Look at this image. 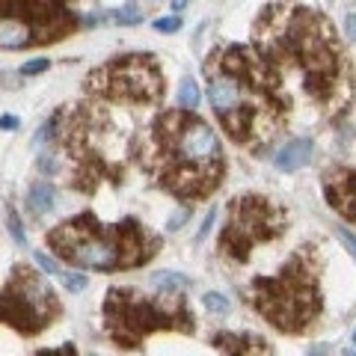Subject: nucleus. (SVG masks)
Masks as SVG:
<instances>
[{
	"label": "nucleus",
	"mask_w": 356,
	"mask_h": 356,
	"mask_svg": "<svg viewBox=\"0 0 356 356\" xmlns=\"http://www.w3.org/2000/svg\"><path fill=\"white\" fill-rule=\"evenodd\" d=\"M217 250L232 261H247L259 243L276 241L288 229V211L261 193H243L229 202Z\"/></svg>",
	"instance_id": "nucleus-11"
},
{
	"label": "nucleus",
	"mask_w": 356,
	"mask_h": 356,
	"mask_svg": "<svg viewBox=\"0 0 356 356\" xmlns=\"http://www.w3.org/2000/svg\"><path fill=\"white\" fill-rule=\"evenodd\" d=\"M202 303H205V309H211V312H217V315H226V312L232 309V303H229V297H222L220 291H208V294H202Z\"/></svg>",
	"instance_id": "nucleus-19"
},
{
	"label": "nucleus",
	"mask_w": 356,
	"mask_h": 356,
	"mask_svg": "<svg viewBox=\"0 0 356 356\" xmlns=\"http://www.w3.org/2000/svg\"><path fill=\"white\" fill-rule=\"evenodd\" d=\"M113 21H116V24H140L143 15L137 13V3H134V0H128V3L113 15Z\"/></svg>",
	"instance_id": "nucleus-22"
},
{
	"label": "nucleus",
	"mask_w": 356,
	"mask_h": 356,
	"mask_svg": "<svg viewBox=\"0 0 356 356\" xmlns=\"http://www.w3.org/2000/svg\"><path fill=\"white\" fill-rule=\"evenodd\" d=\"M152 282L158 285V288H166V291H178V288H187L191 285V280L181 273H172V270H158V273H152Z\"/></svg>",
	"instance_id": "nucleus-16"
},
{
	"label": "nucleus",
	"mask_w": 356,
	"mask_h": 356,
	"mask_svg": "<svg viewBox=\"0 0 356 356\" xmlns=\"http://www.w3.org/2000/svg\"><path fill=\"white\" fill-rule=\"evenodd\" d=\"M143 170L175 199H208L226 175V154L220 137L193 110H166L149 125L137 149Z\"/></svg>",
	"instance_id": "nucleus-3"
},
{
	"label": "nucleus",
	"mask_w": 356,
	"mask_h": 356,
	"mask_svg": "<svg viewBox=\"0 0 356 356\" xmlns=\"http://www.w3.org/2000/svg\"><path fill=\"white\" fill-rule=\"evenodd\" d=\"M48 247L74 267L113 273L149 264L161 252V235L134 217L107 226L92 211H83L48 232Z\"/></svg>",
	"instance_id": "nucleus-4"
},
{
	"label": "nucleus",
	"mask_w": 356,
	"mask_h": 356,
	"mask_svg": "<svg viewBox=\"0 0 356 356\" xmlns=\"http://www.w3.org/2000/svg\"><path fill=\"white\" fill-rule=\"evenodd\" d=\"M252 48L261 51L276 69L294 65L303 77V89L318 107L348 110L353 102V74L336 27L327 15L309 6L282 13L267 6L255 21Z\"/></svg>",
	"instance_id": "nucleus-2"
},
{
	"label": "nucleus",
	"mask_w": 356,
	"mask_h": 356,
	"mask_svg": "<svg viewBox=\"0 0 356 356\" xmlns=\"http://www.w3.org/2000/svg\"><path fill=\"white\" fill-rule=\"evenodd\" d=\"M6 222H9V232H13V238L18 247H27V238H24V226H21V217H18V211L9 205L6 208Z\"/></svg>",
	"instance_id": "nucleus-18"
},
{
	"label": "nucleus",
	"mask_w": 356,
	"mask_h": 356,
	"mask_svg": "<svg viewBox=\"0 0 356 356\" xmlns=\"http://www.w3.org/2000/svg\"><path fill=\"white\" fill-rule=\"evenodd\" d=\"M341 356H356V353H353V350H344V353H341Z\"/></svg>",
	"instance_id": "nucleus-33"
},
{
	"label": "nucleus",
	"mask_w": 356,
	"mask_h": 356,
	"mask_svg": "<svg viewBox=\"0 0 356 356\" xmlns=\"http://www.w3.org/2000/svg\"><path fill=\"white\" fill-rule=\"evenodd\" d=\"M178 27H181V18L172 15V18H158L154 21V30H161V33H175Z\"/></svg>",
	"instance_id": "nucleus-24"
},
{
	"label": "nucleus",
	"mask_w": 356,
	"mask_h": 356,
	"mask_svg": "<svg viewBox=\"0 0 356 356\" xmlns=\"http://www.w3.org/2000/svg\"><path fill=\"white\" fill-rule=\"evenodd\" d=\"M104 330L110 341L122 350L140 348L152 332L175 330L193 336L196 321L187 300L178 291H163L158 297H143L134 288H110L104 294Z\"/></svg>",
	"instance_id": "nucleus-6"
},
{
	"label": "nucleus",
	"mask_w": 356,
	"mask_h": 356,
	"mask_svg": "<svg viewBox=\"0 0 356 356\" xmlns=\"http://www.w3.org/2000/svg\"><path fill=\"white\" fill-rule=\"evenodd\" d=\"M324 196L332 211L356 222V170L353 166H336L324 175Z\"/></svg>",
	"instance_id": "nucleus-12"
},
{
	"label": "nucleus",
	"mask_w": 356,
	"mask_h": 356,
	"mask_svg": "<svg viewBox=\"0 0 356 356\" xmlns=\"http://www.w3.org/2000/svg\"><path fill=\"white\" fill-rule=\"evenodd\" d=\"M211 341L226 356H273L267 339L255 336V332H217Z\"/></svg>",
	"instance_id": "nucleus-13"
},
{
	"label": "nucleus",
	"mask_w": 356,
	"mask_h": 356,
	"mask_svg": "<svg viewBox=\"0 0 356 356\" xmlns=\"http://www.w3.org/2000/svg\"><path fill=\"white\" fill-rule=\"evenodd\" d=\"M187 3H191V0H172V9H175V13H181Z\"/></svg>",
	"instance_id": "nucleus-32"
},
{
	"label": "nucleus",
	"mask_w": 356,
	"mask_h": 356,
	"mask_svg": "<svg viewBox=\"0 0 356 356\" xmlns=\"http://www.w3.org/2000/svg\"><path fill=\"white\" fill-rule=\"evenodd\" d=\"M199 104V86L193 77H184L181 86H178V107L181 110H193Z\"/></svg>",
	"instance_id": "nucleus-17"
},
{
	"label": "nucleus",
	"mask_w": 356,
	"mask_h": 356,
	"mask_svg": "<svg viewBox=\"0 0 356 356\" xmlns=\"http://www.w3.org/2000/svg\"><path fill=\"white\" fill-rule=\"evenodd\" d=\"M187 217H191V208H181V211H175V214L166 220V229L175 232V229H181V222H187Z\"/></svg>",
	"instance_id": "nucleus-28"
},
{
	"label": "nucleus",
	"mask_w": 356,
	"mask_h": 356,
	"mask_svg": "<svg viewBox=\"0 0 356 356\" xmlns=\"http://www.w3.org/2000/svg\"><path fill=\"white\" fill-rule=\"evenodd\" d=\"M57 122H60V113H54L44 125L33 134V146H42V143H48V140H54V134H57Z\"/></svg>",
	"instance_id": "nucleus-21"
},
{
	"label": "nucleus",
	"mask_w": 356,
	"mask_h": 356,
	"mask_svg": "<svg viewBox=\"0 0 356 356\" xmlns=\"http://www.w3.org/2000/svg\"><path fill=\"white\" fill-rule=\"evenodd\" d=\"M247 303L285 336L309 332L324 312L318 252L303 247L291 252V259L280 267V273L255 276L247 288Z\"/></svg>",
	"instance_id": "nucleus-5"
},
{
	"label": "nucleus",
	"mask_w": 356,
	"mask_h": 356,
	"mask_svg": "<svg viewBox=\"0 0 356 356\" xmlns=\"http://www.w3.org/2000/svg\"><path fill=\"white\" fill-rule=\"evenodd\" d=\"M57 276H60V282L69 288V291H86V285H89L86 276L83 273H74V270H60Z\"/></svg>",
	"instance_id": "nucleus-20"
},
{
	"label": "nucleus",
	"mask_w": 356,
	"mask_h": 356,
	"mask_svg": "<svg viewBox=\"0 0 356 356\" xmlns=\"http://www.w3.org/2000/svg\"><path fill=\"white\" fill-rule=\"evenodd\" d=\"M63 315L57 291L33 270L30 264H15L0 288V324L13 327L18 336H39Z\"/></svg>",
	"instance_id": "nucleus-9"
},
{
	"label": "nucleus",
	"mask_w": 356,
	"mask_h": 356,
	"mask_svg": "<svg viewBox=\"0 0 356 356\" xmlns=\"http://www.w3.org/2000/svg\"><path fill=\"white\" fill-rule=\"evenodd\" d=\"M54 137L74 163L72 187L77 191L95 193L104 181L122 178V161L107 146V137H113V125L98 107L77 104L72 113H60Z\"/></svg>",
	"instance_id": "nucleus-7"
},
{
	"label": "nucleus",
	"mask_w": 356,
	"mask_h": 356,
	"mask_svg": "<svg viewBox=\"0 0 356 356\" xmlns=\"http://www.w3.org/2000/svg\"><path fill=\"white\" fill-rule=\"evenodd\" d=\"M214 217H217V211H214V208H211V211H208V214H205V222H202V226H199V232H196V238H193L196 243H202V241L208 238V232H211V226H214Z\"/></svg>",
	"instance_id": "nucleus-25"
},
{
	"label": "nucleus",
	"mask_w": 356,
	"mask_h": 356,
	"mask_svg": "<svg viewBox=\"0 0 356 356\" xmlns=\"http://www.w3.org/2000/svg\"><path fill=\"white\" fill-rule=\"evenodd\" d=\"M36 264L42 267L44 273H51V276H57V273H60V264L54 261V259H48V255H44V252H36Z\"/></svg>",
	"instance_id": "nucleus-26"
},
{
	"label": "nucleus",
	"mask_w": 356,
	"mask_h": 356,
	"mask_svg": "<svg viewBox=\"0 0 356 356\" xmlns=\"http://www.w3.org/2000/svg\"><path fill=\"white\" fill-rule=\"evenodd\" d=\"M336 238L344 243V247H348V252L356 259V235H353V232H348L344 226H339V229H336Z\"/></svg>",
	"instance_id": "nucleus-23"
},
{
	"label": "nucleus",
	"mask_w": 356,
	"mask_h": 356,
	"mask_svg": "<svg viewBox=\"0 0 356 356\" xmlns=\"http://www.w3.org/2000/svg\"><path fill=\"white\" fill-rule=\"evenodd\" d=\"M86 92L113 104H161L166 92L163 72L152 54H125L98 65L86 77Z\"/></svg>",
	"instance_id": "nucleus-10"
},
{
	"label": "nucleus",
	"mask_w": 356,
	"mask_h": 356,
	"mask_svg": "<svg viewBox=\"0 0 356 356\" xmlns=\"http://www.w3.org/2000/svg\"><path fill=\"white\" fill-rule=\"evenodd\" d=\"M18 125H21V119H18V116H9V113H6V116H0V128H3V131H9V128L15 131Z\"/></svg>",
	"instance_id": "nucleus-30"
},
{
	"label": "nucleus",
	"mask_w": 356,
	"mask_h": 356,
	"mask_svg": "<svg viewBox=\"0 0 356 356\" xmlns=\"http://www.w3.org/2000/svg\"><path fill=\"white\" fill-rule=\"evenodd\" d=\"M48 65H51V63L42 60V57H39V60H30V63L21 65V74H42L44 69H48Z\"/></svg>",
	"instance_id": "nucleus-27"
},
{
	"label": "nucleus",
	"mask_w": 356,
	"mask_h": 356,
	"mask_svg": "<svg viewBox=\"0 0 356 356\" xmlns=\"http://www.w3.org/2000/svg\"><path fill=\"white\" fill-rule=\"evenodd\" d=\"M36 356H77V350H74V344H63L57 350H39Z\"/></svg>",
	"instance_id": "nucleus-29"
},
{
	"label": "nucleus",
	"mask_w": 356,
	"mask_h": 356,
	"mask_svg": "<svg viewBox=\"0 0 356 356\" xmlns=\"http://www.w3.org/2000/svg\"><path fill=\"white\" fill-rule=\"evenodd\" d=\"M344 33H348V36L356 42V15H348V18H344Z\"/></svg>",
	"instance_id": "nucleus-31"
},
{
	"label": "nucleus",
	"mask_w": 356,
	"mask_h": 356,
	"mask_svg": "<svg viewBox=\"0 0 356 356\" xmlns=\"http://www.w3.org/2000/svg\"><path fill=\"white\" fill-rule=\"evenodd\" d=\"M202 74L211 107L232 143L261 152L276 134H282L294 102L285 86V72L261 51L252 44L217 48L202 63Z\"/></svg>",
	"instance_id": "nucleus-1"
},
{
	"label": "nucleus",
	"mask_w": 356,
	"mask_h": 356,
	"mask_svg": "<svg viewBox=\"0 0 356 356\" xmlns=\"http://www.w3.org/2000/svg\"><path fill=\"white\" fill-rule=\"evenodd\" d=\"M353 341H356V332H353Z\"/></svg>",
	"instance_id": "nucleus-34"
},
{
	"label": "nucleus",
	"mask_w": 356,
	"mask_h": 356,
	"mask_svg": "<svg viewBox=\"0 0 356 356\" xmlns=\"http://www.w3.org/2000/svg\"><path fill=\"white\" fill-rule=\"evenodd\" d=\"M54 202H57V191H54V184L48 181H33L30 191H27V208L33 217H42L48 214V211L54 208Z\"/></svg>",
	"instance_id": "nucleus-15"
},
{
	"label": "nucleus",
	"mask_w": 356,
	"mask_h": 356,
	"mask_svg": "<svg viewBox=\"0 0 356 356\" xmlns=\"http://www.w3.org/2000/svg\"><path fill=\"white\" fill-rule=\"evenodd\" d=\"M312 154H315L312 140L309 137H294L273 154V163H276V170H282V172H297V170H303V166H309Z\"/></svg>",
	"instance_id": "nucleus-14"
},
{
	"label": "nucleus",
	"mask_w": 356,
	"mask_h": 356,
	"mask_svg": "<svg viewBox=\"0 0 356 356\" xmlns=\"http://www.w3.org/2000/svg\"><path fill=\"white\" fill-rule=\"evenodd\" d=\"M81 24L83 18L65 0H0V51L63 42Z\"/></svg>",
	"instance_id": "nucleus-8"
}]
</instances>
